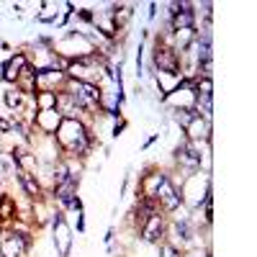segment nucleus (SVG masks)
I'll list each match as a JSON object with an SVG mask.
<instances>
[{
  "instance_id": "1",
  "label": "nucleus",
  "mask_w": 257,
  "mask_h": 257,
  "mask_svg": "<svg viewBox=\"0 0 257 257\" xmlns=\"http://www.w3.org/2000/svg\"><path fill=\"white\" fill-rule=\"evenodd\" d=\"M54 137H57V142L64 152H70V155H85L88 152V144H90L88 128H85L77 118H62Z\"/></svg>"
},
{
  "instance_id": "2",
  "label": "nucleus",
  "mask_w": 257,
  "mask_h": 257,
  "mask_svg": "<svg viewBox=\"0 0 257 257\" xmlns=\"http://www.w3.org/2000/svg\"><path fill=\"white\" fill-rule=\"evenodd\" d=\"M52 226H54L57 254H59V257H70V249H72V229L67 226V219H64V213H59V211L54 213Z\"/></svg>"
},
{
  "instance_id": "3",
  "label": "nucleus",
  "mask_w": 257,
  "mask_h": 257,
  "mask_svg": "<svg viewBox=\"0 0 257 257\" xmlns=\"http://www.w3.org/2000/svg\"><path fill=\"white\" fill-rule=\"evenodd\" d=\"M175 162L185 170L188 175L198 173V167H201V152H198V147L193 144L190 139H185L183 144H178V149H175Z\"/></svg>"
},
{
  "instance_id": "4",
  "label": "nucleus",
  "mask_w": 257,
  "mask_h": 257,
  "mask_svg": "<svg viewBox=\"0 0 257 257\" xmlns=\"http://www.w3.org/2000/svg\"><path fill=\"white\" fill-rule=\"evenodd\" d=\"M29 249V237L18 231H8L0 237V257H24Z\"/></svg>"
},
{
  "instance_id": "5",
  "label": "nucleus",
  "mask_w": 257,
  "mask_h": 257,
  "mask_svg": "<svg viewBox=\"0 0 257 257\" xmlns=\"http://www.w3.org/2000/svg\"><path fill=\"white\" fill-rule=\"evenodd\" d=\"M152 201H157L165 211H178L180 203H183V196L178 193V188L170 183V178H165V180L160 183V188L155 190V198H152Z\"/></svg>"
},
{
  "instance_id": "6",
  "label": "nucleus",
  "mask_w": 257,
  "mask_h": 257,
  "mask_svg": "<svg viewBox=\"0 0 257 257\" xmlns=\"http://www.w3.org/2000/svg\"><path fill=\"white\" fill-rule=\"evenodd\" d=\"M77 183H80V178H67L64 183H59V185H54V193H57V201L64 206V208H82V203L75 198V193H77Z\"/></svg>"
},
{
  "instance_id": "7",
  "label": "nucleus",
  "mask_w": 257,
  "mask_h": 257,
  "mask_svg": "<svg viewBox=\"0 0 257 257\" xmlns=\"http://www.w3.org/2000/svg\"><path fill=\"white\" fill-rule=\"evenodd\" d=\"M155 64L160 67V72H165V75H178V70H180L178 52L157 44V52H155Z\"/></svg>"
},
{
  "instance_id": "8",
  "label": "nucleus",
  "mask_w": 257,
  "mask_h": 257,
  "mask_svg": "<svg viewBox=\"0 0 257 257\" xmlns=\"http://www.w3.org/2000/svg\"><path fill=\"white\" fill-rule=\"evenodd\" d=\"M34 123H36V128H39L41 134L54 137V134H57V128H59V123H62V113H59L57 108L39 111V113H36V118H34Z\"/></svg>"
},
{
  "instance_id": "9",
  "label": "nucleus",
  "mask_w": 257,
  "mask_h": 257,
  "mask_svg": "<svg viewBox=\"0 0 257 257\" xmlns=\"http://www.w3.org/2000/svg\"><path fill=\"white\" fill-rule=\"evenodd\" d=\"M162 234H165V221H162L160 213L155 211L152 216L142 224V237H144V242H149V244H157V242L162 239Z\"/></svg>"
},
{
  "instance_id": "10",
  "label": "nucleus",
  "mask_w": 257,
  "mask_h": 257,
  "mask_svg": "<svg viewBox=\"0 0 257 257\" xmlns=\"http://www.w3.org/2000/svg\"><path fill=\"white\" fill-rule=\"evenodd\" d=\"M26 67H29L26 54H16V57H11V59L3 64V80H6V82H18L21 72H24Z\"/></svg>"
},
{
  "instance_id": "11",
  "label": "nucleus",
  "mask_w": 257,
  "mask_h": 257,
  "mask_svg": "<svg viewBox=\"0 0 257 257\" xmlns=\"http://www.w3.org/2000/svg\"><path fill=\"white\" fill-rule=\"evenodd\" d=\"M18 183L24 185V190L29 193L31 198H39V196H41V185L36 183V175H31V173H18Z\"/></svg>"
},
{
  "instance_id": "12",
  "label": "nucleus",
  "mask_w": 257,
  "mask_h": 257,
  "mask_svg": "<svg viewBox=\"0 0 257 257\" xmlns=\"http://www.w3.org/2000/svg\"><path fill=\"white\" fill-rule=\"evenodd\" d=\"M34 100H36V108H39V111L57 108V93H52V90H39V93L34 95Z\"/></svg>"
},
{
  "instance_id": "13",
  "label": "nucleus",
  "mask_w": 257,
  "mask_h": 257,
  "mask_svg": "<svg viewBox=\"0 0 257 257\" xmlns=\"http://www.w3.org/2000/svg\"><path fill=\"white\" fill-rule=\"evenodd\" d=\"M173 118H175V123H180L183 128H188L193 121L198 118V113H196V108H175L173 111Z\"/></svg>"
},
{
  "instance_id": "14",
  "label": "nucleus",
  "mask_w": 257,
  "mask_h": 257,
  "mask_svg": "<svg viewBox=\"0 0 257 257\" xmlns=\"http://www.w3.org/2000/svg\"><path fill=\"white\" fill-rule=\"evenodd\" d=\"M3 100H6V105H8L11 111H21V108H24V90H21V88H16V90H6Z\"/></svg>"
},
{
  "instance_id": "15",
  "label": "nucleus",
  "mask_w": 257,
  "mask_h": 257,
  "mask_svg": "<svg viewBox=\"0 0 257 257\" xmlns=\"http://www.w3.org/2000/svg\"><path fill=\"white\" fill-rule=\"evenodd\" d=\"M16 216V203H13V198L11 196H3L0 198V219H13Z\"/></svg>"
},
{
  "instance_id": "16",
  "label": "nucleus",
  "mask_w": 257,
  "mask_h": 257,
  "mask_svg": "<svg viewBox=\"0 0 257 257\" xmlns=\"http://www.w3.org/2000/svg\"><path fill=\"white\" fill-rule=\"evenodd\" d=\"M162 257H183V254H180L178 247H173V244H162Z\"/></svg>"
}]
</instances>
